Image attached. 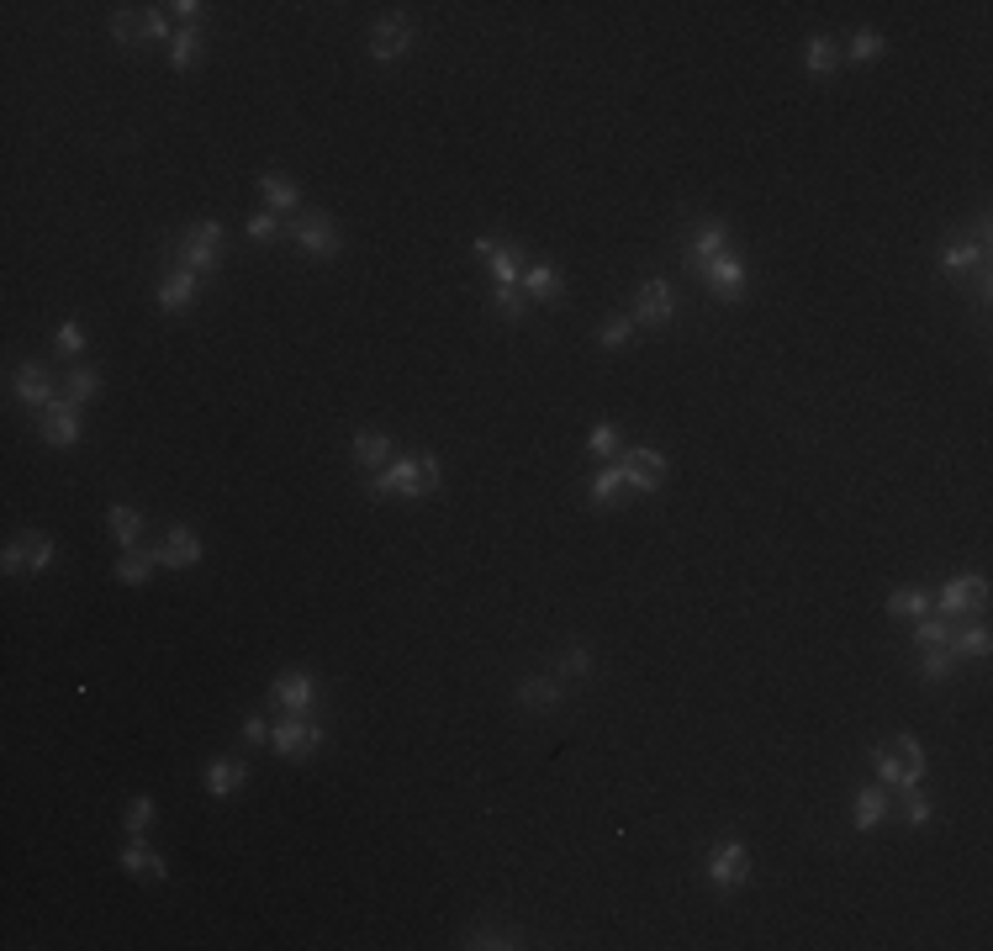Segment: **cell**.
Instances as JSON below:
<instances>
[{"label": "cell", "instance_id": "cell-48", "mask_svg": "<svg viewBox=\"0 0 993 951\" xmlns=\"http://www.w3.org/2000/svg\"><path fill=\"white\" fill-rule=\"evenodd\" d=\"M59 349H64V354H80V349H85V328H80V323H64V328H59Z\"/></svg>", "mask_w": 993, "mask_h": 951}, {"label": "cell", "instance_id": "cell-45", "mask_svg": "<svg viewBox=\"0 0 993 951\" xmlns=\"http://www.w3.org/2000/svg\"><path fill=\"white\" fill-rule=\"evenodd\" d=\"M492 307H497L502 317H508V323H513V317H523V296H518V286H497V291H492Z\"/></svg>", "mask_w": 993, "mask_h": 951}, {"label": "cell", "instance_id": "cell-25", "mask_svg": "<svg viewBox=\"0 0 993 951\" xmlns=\"http://www.w3.org/2000/svg\"><path fill=\"white\" fill-rule=\"evenodd\" d=\"M201 53H206V37H201V27H180V32L170 37V64H175V69H191V64H201Z\"/></svg>", "mask_w": 993, "mask_h": 951}, {"label": "cell", "instance_id": "cell-46", "mask_svg": "<svg viewBox=\"0 0 993 951\" xmlns=\"http://www.w3.org/2000/svg\"><path fill=\"white\" fill-rule=\"evenodd\" d=\"M465 946H502V951H508V946H518V936H513V930H471Z\"/></svg>", "mask_w": 993, "mask_h": 951}, {"label": "cell", "instance_id": "cell-5", "mask_svg": "<svg viewBox=\"0 0 993 951\" xmlns=\"http://www.w3.org/2000/svg\"><path fill=\"white\" fill-rule=\"evenodd\" d=\"M111 37H117L122 48H138V43H154V37H170V22H164V11L122 6L117 16H111Z\"/></svg>", "mask_w": 993, "mask_h": 951}, {"label": "cell", "instance_id": "cell-2", "mask_svg": "<svg viewBox=\"0 0 993 951\" xmlns=\"http://www.w3.org/2000/svg\"><path fill=\"white\" fill-rule=\"evenodd\" d=\"M872 761H877V777H883L888 788H898V793L920 788V777H925V745H920V740H909V735L888 740Z\"/></svg>", "mask_w": 993, "mask_h": 951}, {"label": "cell", "instance_id": "cell-14", "mask_svg": "<svg viewBox=\"0 0 993 951\" xmlns=\"http://www.w3.org/2000/svg\"><path fill=\"white\" fill-rule=\"evenodd\" d=\"M11 391H16V402L22 407H37V413H48L53 402V370L43 365V360H27L22 370H16V381H11Z\"/></svg>", "mask_w": 993, "mask_h": 951}, {"label": "cell", "instance_id": "cell-44", "mask_svg": "<svg viewBox=\"0 0 993 951\" xmlns=\"http://www.w3.org/2000/svg\"><path fill=\"white\" fill-rule=\"evenodd\" d=\"M243 228H249L254 244H270V238L280 233V217H275V212H254L249 222H243Z\"/></svg>", "mask_w": 993, "mask_h": 951}, {"label": "cell", "instance_id": "cell-36", "mask_svg": "<svg viewBox=\"0 0 993 951\" xmlns=\"http://www.w3.org/2000/svg\"><path fill=\"white\" fill-rule=\"evenodd\" d=\"M618 492H624V471H618V465H603V471L592 476V508H613Z\"/></svg>", "mask_w": 993, "mask_h": 951}, {"label": "cell", "instance_id": "cell-11", "mask_svg": "<svg viewBox=\"0 0 993 951\" xmlns=\"http://www.w3.org/2000/svg\"><path fill=\"white\" fill-rule=\"evenodd\" d=\"M988 265V228H978V238H951L941 249V275L946 281H962V275H978Z\"/></svg>", "mask_w": 993, "mask_h": 951}, {"label": "cell", "instance_id": "cell-32", "mask_svg": "<svg viewBox=\"0 0 993 951\" xmlns=\"http://www.w3.org/2000/svg\"><path fill=\"white\" fill-rule=\"evenodd\" d=\"M154 566H159V555H143V550H122V561H117V582H127V587H143L148 576H154Z\"/></svg>", "mask_w": 993, "mask_h": 951}, {"label": "cell", "instance_id": "cell-1", "mask_svg": "<svg viewBox=\"0 0 993 951\" xmlns=\"http://www.w3.org/2000/svg\"><path fill=\"white\" fill-rule=\"evenodd\" d=\"M439 487V460L418 455V460H391L386 471L370 476V497H428Z\"/></svg>", "mask_w": 993, "mask_h": 951}, {"label": "cell", "instance_id": "cell-17", "mask_svg": "<svg viewBox=\"0 0 993 951\" xmlns=\"http://www.w3.org/2000/svg\"><path fill=\"white\" fill-rule=\"evenodd\" d=\"M312 698H317V687H312L307 671H280L275 687H270V703H275V708H286V714H307Z\"/></svg>", "mask_w": 993, "mask_h": 951}, {"label": "cell", "instance_id": "cell-3", "mask_svg": "<svg viewBox=\"0 0 993 951\" xmlns=\"http://www.w3.org/2000/svg\"><path fill=\"white\" fill-rule=\"evenodd\" d=\"M270 745L286 761H307V756H317V745H323V724H312V719L286 714V708H280V719L270 724Z\"/></svg>", "mask_w": 993, "mask_h": 951}, {"label": "cell", "instance_id": "cell-6", "mask_svg": "<svg viewBox=\"0 0 993 951\" xmlns=\"http://www.w3.org/2000/svg\"><path fill=\"white\" fill-rule=\"evenodd\" d=\"M286 233H291V244L302 249V254H312V259H333L344 244H339V228L323 217V212H302L296 222H286Z\"/></svg>", "mask_w": 993, "mask_h": 951}, {"label": "cell", "instance_id": "cell-42", "mask_svg": "<svg viewBox=\"0 0 993 951\" xmlns=\"http://www.w3.org/2000/svg\"><path fill=\"white\" fill-rule=\"evenodd\" d=\"M629 333H634V317H608V323L597 328V344L618 349V344H629Z\"/></svg>", "mask_w": 993, "mask_h": 951}, {"label": "cell", "instance_id": "cell-27", "mask_svg": "<svg viewBox=\"0 0 993 951\" xmlns=\"http://www.w3.org/2000/svg\"><path fill=\"white\" fill-rule=\"evenodd\" d=\"M518 703L523 708H555L560 703V677H523L518 682Z\"/></svg>", "mask_w": 993, "mask_h": 951}, {"label": "cell", "instance_id": "cell-31", "mask_svg": "<svg viewBox=\"0 0 993 951\" xmlns=\"http://www.w3.org/2000/svg\"><path fill=\"white\" fill-rule=\"evenodd\" d=\"M560 286H566V281H560V270H555V265H534V270H523V291H529L534 302H555Z\"/></svg>", "mask_w": 993, "mask_h": 951}, {"label": "cell", "instance_id": "cell-39", "mask_svg": "<svg viewBox=\"0 0 993 951\" xmlns=\"http://www.w3.org/2000/svg\"><path fill=\"white\" fill-rule=\"evenodd\" d=\"M877 53H883V32H872V27H861L856 37H851V48H846V59H856V64H872Z\"/></svg>", "mask_w": 993, "mask_h": 951}, {"label": "cell", "instance_id": "cell-22", "mask_svg": "<svg viewBox=\"0 0 993 951\" xmlns=\"http://www.w3.org/2000/svg\"><path fill=\"white\" fill-rule=\"evenodd\" d=\"M196 286H201V275H191V270H180V265H175V270L159 281V291H154V296H159V307H164V312H180V307L196 296Z\"/></svg>", "mask_w": 993, "mask_h": 951}, {"label": "cell", "instance_id": "cell-50", "mask_svg": "<svg viewBox=\"0 0 993 951\" xmlns=\"http://www.w3.org/2000/svg\"><path fill=\"white\" fill-rule=\"evenodd\" d=\"M175 16H180V22L185 27H196V16H201V6H196V0H175V6H170Z\"/></svg>", "mask_w": 993, "mask_h": 951}, {"label": "cell", "instance_id": "cell-28", "mask_svg": "<svg viewBox=\"0 0 993 951\" xmlns=\"http://www.w3.org/2000/svg\"><path fill=\"white\" fill-rule=\"evenodd\" d=\"M486 265H492V281H497V286H518V281H523V254L508 249V244H492Z\"/></svg>", "mask_w": 993, "mask_h": 951}, {"label": "cell", "instance_id": "cell-10", "mask_svg": "<svg viewBox=\"0 0 993 951\" xmlns=\"http://www.w3.org/2000/svg\"><path fill=\"white\" fill-rule=\"evenodd\" d=\"M412 43H418V27H412L407 16H381V22L370 27V59L376 64L402 59V53H412Z\"/></svg>", "mask_w": 993, "mask_h": 951}, {"label": "cell", "instance_id": "cell-18", "mask_svg": "<svg viewBox=\"0 0 993 951\" xmlns=\"http://www.w3.org/2000/svg\"><path fill=\"white\" fill-rule=\"evenodd\" d=\"M154 555H159V566L185 571V566H196V561H201V534H196V529H185V524H170V534H164V545H159Z\"/></svg>", "mask_w": 993, "mask_h": 951}, {"label": "cell", "instance_id": "cell-29", "mask_svg": "<svg viewBox=\"0 0 993 951\" xmlns=\"http://www.w3.org/2000/svg\"><path fill=\"white\" fill-rule=\"evenodd\" d=\"M888 819V793L883 788H861L856 793V830H877Z\"/></svg>", "mask_w": 993, "mask_h": 951}, {"label": "cell", "instance_id": "cell-49", "mask_svg": "<svg viewBox=\"0 0 993 951\" xmlns=\"http://www.w3.org/2000/svg\"><path fill=\"white\" fill-rule=\"evenodd\" d=\"M243 740H249V745H265V740H270V724L259 719V714H254V719H243Z\"/></svg>", "mask_w": 993, "mask_h": 951}, {"label": "cell", "instance_id": "cell-34", "mask_svg": "<svg viewBox=\"0 0 993 951\" xmlns=\"http://www.w3.org/2000/svg\"><path fill=\"white\" fill-rule=\"evenodd\" d=\"M951 671H957V650H951V645H930L925 656H920V677L925 682H946Z\"/></svg>", "mask_w": 993, "mask_h": 951}, {"label": "cell", "instance_id": "cell-9", "mask_svg": "<svg viewBox=\"0 0 993 951\" xmlns=\"http://www.w3.org/2000/svg\"><path fill=\"white\" fill-rule=\"evenodd\" d=\"M618 471H624V487H634V492H661V487H666V455L650 450V444H634V450H624Z\"/></svg>", "mask_w": 993, "mask_h": 951}, {"label": "cell", "instance_id": "cell-4", "mask_svg": "<svg viewBox=\"0 0 993 951\" xmlns=\"http://www.w3.org/2000/svg\"><path fill=\"white\" fill-rule=\"evenodd\" d=\"M708 883H714L719 893H735L751 883V851H745L740 841H719L708 846Z\"/></svg>", "mask_w": 993, "mask_h": 951}, {"label": "cell", "instance_id": "cell-37", "mask_svg": "<svg viewBox=\"0 0 993 951\" xmlns=\"http://www.w3.org/2000/svg\"><path fill=\"white\" fill-rule=\"evenodd\" d=\"M803 64H809V74H830L840 64V48L830 43V37H809V53H803Z\"/></svg>", "mask_w": 993, "mask_h": 951}, {"label": "cell", "instance_id": "cell-43", "mask_svg": "<svg viewBox=\"0 0 993 951\" xmlns=\"http://www.w3.org/2000/svg\"><path fill=\"white\" fill-rule=\"evenodd\" d=\"M587 671H592V656H587V645H576V650H566V656H560V671H555V677L566 682V677H587Z\"/></svg>", "mask_w": 993, "mask_h": 951}, {"label": "cell", "instance_id": "cell-41", "mask_svg": "<svg viewBox=\"0 0 993 951\" xmlns=\"http://www.w3.org/2000/svg\"><path fill=\"white\" fill-rule=\"evenodd\" d=\"M904 825H909V830H925V825H930V798H925L920 788L904 793Z\"/></svg>", "mask_w": 993, "mask_h": 951}, {"label": "cell", "instance_id": "cell-15", "mask_svg": "<svg viewBox=\"0 0 993 951\" xmlns=\"http://www.w3.org/2000/svg\"><path fill=\"white\" fill-rule=\"evenodd\" d=\"M43 439L53 444V450H74V444L85 439V423H80V407L74 402H53L48 413H43Z\"/></svg>", "mask_w": 993, "mask_h": 951}, {"label": "cell", "instance_id": "cell-24", "mask_svg": "<svg viewBox=\"0 0 993 951\" xmlns=\"http://www.w3.org/2000/svg\"><path fill=\"white\" fill-rule=\"evenodd\" d=\"M117 862H122V872H138V878H170V867H164V856L159 851H148L143 841H133V846H127L122 856H117Z\"/></svg>", "mask_w": 993, "mask_h": 951}, {"label": "cell", "instance_id": "cell-38", "mask_svg": "<svg viewBox=\"0 0 993 951\" xmlns=\"http://www.w3.org/2000/svg\"><path fill=\"white\" fill-rule=\"evenodd\" d=\"M951 650H957V661H962V656H988V629H983V624L957 629V634H951Z\"/></svg>", "mask_w": 993, "mask_h": 951}, {"label": "cell", "instance_id": "cell-47", "mask_svg": "<svg viewBox=\"0 0 993 951\" xmlns=\"http://www.w3.org/2000/svg\"><path fill=\"white\" fill-rule=\"evenodd\" d=\"M587 444H592V455H618V428L613 423H597Z\"/></svg>", "mask_w": 993, "mask_h": 951}, {"label": "cell", "instance_id": "cell-30", "mask_svg": "<svg viewBox=\"0 0 993 951\" xmlns=\"http://www.w3.org/2000/svg\"><path fill=\"white\" fill-rule=\"evenodd\" d=\"M930 603H935V598H930L925 587H898L893 598H888V613H893V619H925Z\"/></svg>", "mask_w": 993, "mask_h": 951}, {"label": "cell", "instance_id": "cell-19", "mask_svg": "<svg viewBox=\"0 0 993 951\" xmlns=\"http://www.w3.org/2000/svg\"><path fill=\"white\" fill-rule=\"evenodd\" d=\"M201 782H206V793H212V798H228V793H238L243 782H249V767H243L238 756H217L212 767L201 772Z\"/></svg>", "mask_w": 993, "mask_h": 951}, {"label": "cell", "instance_id": "cell-8", "mask_svg": "<svg viewBox=\"0 0 993 951\" xmlns=\"http://www.w3.org/2000/svg\"><path fill=\"white\" fill-rule=\"evenodd\" d=\"M0 566H6V576H22V571H48L53 566V534H43V529H32V534H22V539H11L6 545V555H0Z\"/></svg>", "mask_w": 993, "mask_h": 951}, {"label": "cell", "instance_id": "cell-40", "mask_svg": "<svg viewBox=\"0 0 993 951\" xmlns=\"http://www.w3.org/2000/svg\"><path fill=\"white\" fill-rule=\"evenodd\" d=\"M122 825H127V835H143L148 825H154V798L148 793H138L133 804H127V814H122Z\"/></svg>", "mask_w": 993, "mask_h": 951}, {"label": "cell", "instance_id": "cell-20", "mask_svg": "<svg viewBox=\"0 0 993 951\" xmlns=\"http://www.w3.org/2000/svg\"><path fill=\"white\" fill-rule=\"evenodd\" d=\"M354 465H360V471H370V476H376L381 471V465L391 460V439L386 434H376V428H360V434H354Z\"/></svg>", "mask_w": 993, "mask_h": 951}, {"label": "cell", "instance_id": "cell-26", "mask_svg": "<svg viewBox=\"0 0 993 951\" xmlns=\"http://www.w3.org/2000/svg\"><path fill=\"white\" fill-rule=\"evenodd\" d=\"M64 402H74V407H85L90 397H96V391H101V370H90V365H74L69 370V376H64Z\"/></svg>", "mask_w": 993, "mask_h": 951}, {"label": "cell", "instance_id": "cell-7", "mask_svg": "<svg viewBox=\"0 0 993 951\" xmlns=\"http://www.w3.org/2000/svg\"><path fill=\"white\" fill-rule=\"evenodd\" d=\"M217 244H222V222H196V228L180 238L175 265L191 270V275H212L217 270Z\"/></svg>", "mask_w": 993, "mask_h": 951}, {"label": "cell", "instance_id": "cell-23", "mask_svg": "<svg viewBox=\"0 0 993 951\" xmlns=\"http://www.w3.org/2000/svg\"><path fill=\"white\" fill-rule=\"evenodd\" d=\"M106 529H111V539H117L122 550H138V539H143V513H138V508H127V502H111Z\"/></svg>", "mask_w": 993, "mask_h": 951}, {"label": "cell", "instance_id": "cell-16", "mask_svg": "<svg viewBox=\"0 0 993 951\" xmlns=\"http://www.w3.org/2000/svg\"><path fill=\"white\" fill-rule=\"evenodd\" d=\"M671 312H677V291H671L666 281H645L640 296H634V323L661 328V323H671Z\"/></svg>", "mask_w": 993, "mask_h": 951}, {"label": "cell", "instance_id": "cell-12", "mask_svg": "<svg viewBox=\"0 0 993 951\" xmlns=\"http://www.w3.org/2000/svg\"><path fill=\"white\" fill-rule=\"evenodd\" d=\"M703 281H708V291L719 296V302H740V291H745V281H751V270H745V259L740 254H714L703 265Z\"/></svg>", "mask_w": 993, "mask_h": 951}, {"label": "cell", "instance_id": "cell-35", "mask_svg": "<svg viewBox=\"0 0 993 951\" xmlns=\"http://www.w3.org/2000/svg\"><path fill=\"white\" fill-rule=\"evenodd\" d=\"M724 244H729V238H724V228H719V222H708V228H698V238H692V270H703L714 254H724Z\"/></svg>", "mask_w": 993, "mask_h": 951}, {"label": "cell", "instance_id": "cell-21", "mask_svg": "<svg viewBox=\"0 0 993 951\" xmlns=\"http://www.w3.org/2000/svg\"><path fill=\"white\" fill-rule=\"evenodd\" d=\"M259 196H265V212H275V217H286V212H296L302 207V196H296V185L280 175V170H270V175H259Z\"/></svg>", "mask_w": 993, "mask_h": 951}, {"label": "cell", "instance_id": "cell-33", "mask_svg": "<svg viewBox=\"0 0 993 951\" xmlns=\"http://www.w3.org/2000/svg\"><path fill=\"white\" fill-rule=\"evenodd\" d=\"M951 634H957V624L946 619V613H925V619H914V645L920 650H930V645H951Z\"/></svg>", "mask_w": 993, "mask_h": 951}, {"label": "cell", "instance_id": "cell-13", "mask_svg": "<svg viewBox=\"0 0 993 951\" xmlns=\"http://www.w3.org/2000/svg\"><path fill=\"white\" fill-rule=\"evenodd\" d=\"M935 608H941L946 619H957V613H983L988 608V582L983 576H951L941 587V598H935Z\"/></svg>", "mask_w": 993, "mask_h": 951}]
</instances>
